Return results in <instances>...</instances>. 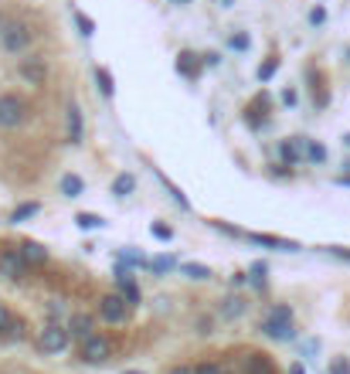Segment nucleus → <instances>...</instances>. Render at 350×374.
<instances>
[{"instance_id": "34", "label": "nucleus", "mask_w": 350, "mask_h": 374, "mask_svg": "<svg viewBox=\"0 0 350 374\" xmlns=\"http://www.w3.org/2000/svg\"><path fill=\"white\" fill-rule=\"evenodd\" d=\"M330 374H350V364L340 357V361H333V364H330Z\"/></svg>"}, {"instance_id": "22", "label": "nucleus", "mask_w": 350, "mask_h": 374, "mask_svg": "<svg viewBox=\"0 0 350 374\" xmlns=\"http://www.w3.org/2000/svg\"><path fill=\"white\" fill-rule=\"evenodd\" d=\"M266 272H269V269H266V262H255V266L248 269V283H252L259 293H266V286H269V283H266Z\"/></svg>"}, {"instance_id": "10", "label": "nucleus", "mask_w": 350, "mask_h": 374, "mask_svg": "<svg viewBox=\"0 0 350 374\" xmlns=\"http://www.w3.org/2000/svg\"><path fill=\"white\" fill-rule=\"evenodd\" d=\"M65 130H68V143H72V147H82V140H85V119H82L79 103H68V112H65Z\"/></svg>"}, {"instance_id": "1", "label": "nucleus", "mask_w": 350, "mask_h": 374, "mask_svg": "<svg viewBox=\"0 0 350 374\" xmlns=\"http://www.w3.org/2000/svg\"><path fill=\"white\" fill-rule=\"evenodd\" d=\"M262 334L272 341H293L296 337V327H293V306L289 303H275L266 320H262Z\"/></svg>"}, {"instance_id": "17", "label": "nucleus", "mask_w": 350, "mask_h": 374, "mask_svg": "<svg viewBox=\"0 0 350 374\" xmlns=\"http://www.w3.org/2000/svg\"><path fill=\"white\" fill-rule=\"evenodd\" d=\"M201 65H204V61H201L194 52H181V54H177V72H181L184 79H197V75H201Z\"/></svg>"}, {"instance_id": "29", "label": "nucleus", "mask_w": 350, "mask_h": 374, "mask_svg": "<svg viewBox=\"0 0 350 374\" xmlns=\"http://www.w3.org/2000/svg\"><path fill=\"white\" fill-rule=\"evenodd\" d=\"M150 235H153L157 241H170L174 239V228H170V225H163V221H153V225H150Z\"/></svg>"}, {"instance_id": "40", "label": "nucleus", "mask_w": 350, "mask_h": 374, "mask_svg": "<svg viewBox=\"0 0 350 374\" xmlns=\"http://www.w3.org/2000/svg\"><path fill=\"white\" fill-rule=\"evenodd\" d=\"M333 255H337V259H344V262H350V248H333Z\"/></svg>"}, {"instance_id": "41", "label": "nucleus", "mask_w": 350, "mask_h": 374, "mask_svg": "<svg viewBox=\"0 0 350 374\" xmlns=\"http://www.w3.org/2000/svg\"><path fill=\"white\" fill-rule=\"evenodd\" d=\"M289 374H306V368H303V364H293V368H289Z\"/></svg>"}, {"instance_id": "39", "label": "nucleus", "mask_w": 350, "mask_h": 374, "mask_svg": "<svg viewBox=\"0 0 350 374\" xmlns=\"http://www.w3.org/2000/svg\"><path fill=\"white\" fill-rule=\"evenodd\" d=\"M170 374H197L190 364H177V368H170Z\"/></svg>"}, {"instance_id": "24", "label": "nucleus", "mask_w": 350, "mask_h": 374, "mask_svg": "<svg viewBox=\"0 0 350 374\" xmlns=\"http://www.w3.org/2000/svg\"><path fill=\"white\" fill-rule=\"evenodd\" d=\"M303 154H306V160L310 163H324L326 160V147L324 143H317V140H306V150H303Z\"/></svg>"}, {"instance_id": "46", "label": "nucleus", "mask_w": 350, "mask_h": 374, "mask_svg": "<svg viewBox=\"0 0 350 374\" xmlns=\"http://www.w3.org/2000/svg\"><path fill=\"white\" fill-rule=\"evenodd\" d=\"M0 27H3V10H0Z\"/></svg>"}, {"instance_id": "33", "label": "nucleus", "mask_w": 350, "mask_h": 374, "mask_svg": "<svg viewBox=\"0 0 350 374\" xmlns=\"http://www.w3.org/2000/svg\"><path fill=\"white\" fill-rule=\"evenodd\" d=\"M326 21V10L324 7H313V10H310V24H324Z\"/></svg>"}, {"instance_id": "35", "label": "nucleus", "mask_w": 350, "mask_h": 374, "mask_svg": "<svg viewBox=\"0 0 350 374\" xmlns=\"http://www.w3.org/2000/svg\"><path fill=\"white\" fill-rule=\"evenodd\" d=\"M58 317H61V303H48V320L58 323Z\"/></svg>"}, {"instance_id": "13", "label": "nucleus", "mask_w": 350, "mask_h": 374, "mask_svg": "<svg viewBox=\"0 0 350 374\" xmlns=\"http://www.w3.org/2000/svg\"><path fill=\"white\" fill-rule=\"evenodd\" d=\"M17 252L24 255V262H27V266H45V262L52 259V255H48V248H45L41 241H31V239L21 241V245H17Z\"/></svg>"}, {"instance_id": "14", "label": "nucleus", "mask_w": 350, "mask_h": 374, "mask_svg": "<svg viewBox=\"0 0 350 374\" xmlns=\"http://www.w3.org/2000/svg\"><path fill=\"white\" fill-rule=\"evenodd\" d=\"M68 330H72V337L85 341V337H92V334H96V317H92V313H72Z\"/></svg>"}, {"instance_id": "37", "label": "nucleus", "mask_w": 350, "mask_h": 374, "mask_svg": "<svg viewBox=\"0 0 350 374\" xmlns=\"http://www.w3.org/2000/svg\"><path fill=\"white\" fill-rule=\"evenodd\" d=\"M204 65H211V68H215V65H221V54H218V52H208V54H204Z\"/></svg>"}, {"instance_id": "7", "label": "nucleus", "mask_w": 350, "mask_h": 374, "mask_svg": "<svg viewBox=\"0 0 350 374\" xmlns=\"http://www.w3.org/2000/svg\"><path fill=\"white\" fill-rule=\"evenodd\" d=\"M27 262H24V255L17 252V248H3L0 252V276H7L10 283H24L27 279Z\"/></svg>"}, {"instance_id": "4", "label": "nucleus", "mask_w": 350, "mask_h": 374, "mask_svg": "<svg viewBox=\"0 0 350 374\" xmlns=\"http://www.w3.org/2000/svg\"><path fill=\"white\" fill-rule=\"evenodd\" d=\"M72 344V330L68 327H61V323H45V330L38 334V347L45 350V354H61V350H68Z\"/></svg>"}, {"instance_id": "9", "label": "nucleus", "mask_w": 350, "mask_h": 374, "mask_svg": "<svg viewBox=\"0 0 350 374\" xmlns=\"http://www.w3.org/2000/svg\"><path fill=\"white\" fill-rule=\"evenodd\" d=\"M116 293H123V299L130 303V306H139L143 303V293H139V283L133 279V272L123 266H116Z\"/></svg>"}, {"instance_id": "3", "label": "nucleus", "mask_w": 350, "mask_h": 374, "mask_svg": "<svg viewBox=\"0 0 350 374\" xmlns=\"http://www.w3.org/2000/svg\"><path fill=\"white\" fill-rule=\"evenodd\" d=\"M34 45V27L27 21H3L0 27V48L7 54H24Z\"/></svg>"}, {"instance_id": "11", "label": "nucleus", "mask_w": 350, "mask_h": 374, "mask_svg": "<svg viewBox=\"0 0 350 374\" xmlns=\"http://www.w3.org/2000/svg\"><path fill=\"white\" fill-rule=\"evenodd\" d=\"M245 241L252 245H266V248H279V252H296L299 245L293 239H279V235H266V232H242Z\"/></svg>"}, {"instance_id": "2", "label": "nucleus", "mask_w": 350, "mask_h": 374, "mask_svg": "<svg viewBox=\"0 0 350 374\" xmlns=\"http://www.w3.org/2000/svg\"><path fill=\"white\" fill-rule=\"evenodd\" d=\"M31 116V106L21 92H0V130H21Z\"/></svg>"}, {"instance_id": "43", "label": "nucleus", "mask_w": 350, "mask_h": 374, "mask_svg": "<svg viewBox=\"0 0 350 374\" xmlns=\"http://www.w3.org/2000/svg\"><path fill=\"white\" fill-rule=\"evenodd\" d=\"M344 147H347V150H350V133H347V136H344Z\"/></svg>"}, {"instance_id": "25", "label": "nucleus", "mask_w": 350, "mask_h": 374, "mask_svg": "<svg viewBox=\"0 0 350 374\" xmlns=\"http://www.w3.org/2000/svg\"><path fill=\"white\" fill-rule=\"evenodd\" d=\"M245 368H248V374H272V364L266 361V354H252Z\"/></svg>"}, {"instance_id": "21", "label": "nucleus", "mask_w": 350, "mask_h": 374, "mask_svg": "<svg viewBox=\"0 0 350 374\" xmlns=\"http://www.w3.org/2000/svg\"><path fill=\"white\" fill-rule=\"evenodd\" d=\"M75 225H79L82 232H96V228H102V225H106V221H102V214L79 211V214H75Z\"/></svg>"}, {"instance_id": "19", "label": "nucleus", "mask_w": 350, "mask_h": 374, "mask_svg": "<svg viewBox=\"0 0 350 374\" xmlns=\"http://www.w3.org/2000/svg\"><path fill=\"white\" fill-rule=\"evenodd\" d=\"M181 272H184L188 279H194V283H208V279L215 276L211 269H208V266H201V262H184V266H181Z\"/></svg>"}, {"instance_id": "26", "label": "nucleus", "mask_w": 350, "mask_h": 374, "mask_svg": "<svg viewBox=\"0 0 350 374\" xmlns=\"http://www.w3.org/2000/svg\"><path fill=\"white\" fill-rule=\"evenodd\" d=\"M24 330H27V327H24V320H17V317H10V323L3 327V337L17 344V341H24Z\"/></svg>"}, {"instance_id": "38", "label": "nucleus", "mask_w": 350, "mask_h": 374, "mask_svg": "<svg viewBox=\"0 0 350 374\" xmlns=\"http://www.w3.org/2000/svg\"><path fill=\"white\" fill-rule=\"evenodd\" d=\"M7 323H10V313H7V306L0 303V334H3V327H7Z\"/></svg>"}, {"instance_id": "20", "label": "nucleus", "mask_w": 350, "mask_h": 374, "mask_svg": "<svg viewBox=\"0 0 350 374\" xmlns=\"http://www.w3.org/2000/svg\"><path fill=\"white\" fill-rule=\"evenodd\" d=\"M96 85H99V92L106 96V99H112V92H116V79H112V72L109 68H96Z\"/></svg>"}, {"instance_id": "23", "label": "nucleus", "mask_w": 350, "mask_h": 374, "mask_svg": "<svg viewBox=\"0 0 350 374\" xmlns=\"http://www.w3.org/2000/svg\"><path fill=\"white\" fill-rule=\"evenodd\" d=\"M275 72H279V54H269V58H266V61L259 65L255 79H259V82H269L272 75H275Z\"/></svg>"}, {"instance_id": "18", "label": "nucleus", "mask_w": 350, "mask_h": 374, "mask_svg": "<svg viewBox=\"0 0 350 374\" xmlns=\"http://www.w3.org/2000/svg\"><path fill=\"white\" fill-rule=\"evenodd\" d=\"M133 190H136L133 174H116V181H112V194H116V197H130Z\"/></svg>"}, {"instance_id": "15", "label": "nucleus", "mask_w": 350, "mask_h": 374, "mask_svg": "<svg viewBox=\"0 0 350 374\" xmlns=\"http://www.w3.org/2000/svg\"><path fill=\"white\" fill-rule=\"evenodd\" d=\"M58 190H61L68 201H75V197L85 194V181H82L79 174H61V177H58Z\"/></svg>"}, {"instance_id": "36", "label": "nucleus", "mask_w": 350, "mask_h": 374, "mask_svg": "<svg viewBox=\"0 0 350 374\" xmlns=\"http://www.w3.org/2000/svg\"><path fill=\"white\" fill-rule=\"evenodd\" d=\"M282 103H286V106H296V89H286V92H282Z\"/></svg>"}, {"instance_id": "5", "label": "nucleus", "mask_w": 350, "mask_h": 374, "mask_svg": "<svg viewBox=\"0 0 350 374\" xmlns=\"http://www.w3.org/2000/svg\"><path fill=\"white\" fill-rule=\"evenodd\" d=\"M130 303L123 299V293H106L102 299H99V317L106 323H112V327H123V323L130 320Z\"/></svg>"}, {"instance_id": "28", "label": "nucleus", "mask_w": 350, "mask_h": 374, "mask_svg": "<svg viewBox=\"0 0 350 374\" xmlns=\"http://www.w3.org/2000/svg\"><path fill=\"white\" fill-rule=\"evenodd\" d=\"M160 181H163V187L170 190V197H174V201H177V204H181V208L188 211V208H190V201H188V197H184V194H181V187L174 184V181H167V174H160Z\"/></svg>"}, {"instance_id": "16", "label": "nucleus", "mask_w": 350, "mask_h": 374, "mask_svg": "<svg viewBox=\"0 0 350 374\" xmlns=\"http://www.w3.org/2000/svg\"><path fill=\"white\" fill-rule=\"evenodd\" d=\"M38 214H41V201H21L14 211L7 214V221H10V225H24V221L38 218Z\"/></svg>"}, {"instance_id": "8", "label": "nucleus", "mask_w": 350, "mask_h": 374, "mask_svg": "<svg viewBox=\"0 0 350 374\" xmlns=\"http://www.w3.org/2000/svg\"><path fill=\"white\" fill-rule=\"evenodd\" d=\"M17 75L27 82V85H45L48 82V61L41 54H27L17 65Z\"/></svg>"}, {"instance_id": "44", "label": "nucleus", "mask_w": 350, "mask_h": 374, "mask_svg": "<svg viewBox=\"0 0 350 374\" xmlns=\"http://www.w3.org/2000/svg\"><path fill=\"white\" fill-rule=\"evenodd\" d=\"M221 7H231V0H221Z\"/></svg>"}, {"instance_id": "42", "label": "nucleus", "mask_w": 350, "mask_h": 374, "mask_svg": "<svg viewBox=\"0 0 350 374\" xmlns=\"http://www.w3.org/2000/svg\"><path fill=\"white\" fill-rule=\"evenodd\" d=\"M170 3H177V7H184V3H194V0H170Z\"/></svg>"}, {"instance_id": "6", "label": "nucleus", "mask_w": 350, "mask_h": 374, "mask_svg": "<svg viewBox=\"0 0 350 374\" xmlns=\"http://www.w3.org/2000/svg\"><path fill=\"white\" fill-rule=\"evenodd\" d=\"M79 357L85 361V364H106L109 357H112V341L102 337V334H92V337L82 341Z\"/></svg>"}, {"instance_id": "47", "label": "nucleus", "mask_w": 350, "mask_h": 374, "mask_svg": "<svg viewBox=\"0 0 350 374\" xmlns=\"http://www.w3.org/2000/svg\"><path fill=\"white\" fill-rule=\"evenodd\" d=\"M123 374H143V371H123Z\"/></svg>"}, {"instance_id": "12", "label": "nucleus", "mask_w": 350, "mask_h": 374, "mask_svg": "<svg viewBox=\"0 0 350 374\" xmlns=\"http://www.w3.org/2000/svg\"><path fill=\"white\" fill-rule=\"evenodd\" d=\"M245 310H248V299L238 293H228L221 299V306H218V317L225 323H231V320H238V317H245Z\"/></svg>"}, {"instance_id": "31", "label": "nucleus", "mask_w": 350, "mask_h": 374, "mask_svg": "<svg viewBox=\"0 0 350 374\" xmlns=\"http://www.w3.org/2000/svg\"><path fill=\"white\" fill-rule=\"evenodd\" d=\"M235 52H248V45H252V38L245 34V31H238V34H231V41H228Z\"/></svg>"}, {"instance_id": "45", "label": "nucleus", "mask_w": 350, "mask_h": 374, "mask_svg": "<svg viewBox=\"0 0 350 374\" xmlns=\"http://www.w3.org/2000/svg\"><path fill=\"white\" fill-rule=\"evenodd\" d=\"M344 170H347V174H350V160H347V163H344Z\"/></svg>"}, {"instance_id": "30", "label": "nucleus", "mask_w": 350, "mask_h": 374, "mask_svg": "<svg viewBox=\"0 0 350 374\" xmlns=\"http://www.w3.org/2000/svg\"><path fill=\"white\" fill-rule=\"evenodd\" d=\"M75 24H79V31H82V38H92V34H96V21H92V17H85V14H75Z\"/></svg>"}, {"instance_id": "32", "label": "nucleus", "mask_w": 350, "mask_h": 374, "mask_svg": "<svg viewBox=\"0 0 350 374\" xmlns=\"http://www.w3.org/2000/svg\"><path fill=\"white\" fill-rule=\"evenodd\" d=\"M194 371H197V374H225V368H221V364H215V361H204V364H197Z\"/></svg>"}, {"instance_id": "27", "label": "nucleus", "mask_w": 350, "mask_h": 374, "mask_svg": "<svg viewBox=\"0 0 350 374\" xmlns=\"http://www.w3.org/2000/svg\"><path fill=\"white\" fill-rule=\"evenodd\" d=\"M170 269H177V259H174V255H157V259L150 262V272H157V276L170 272Z\"/></svg>"}]
</instances>
